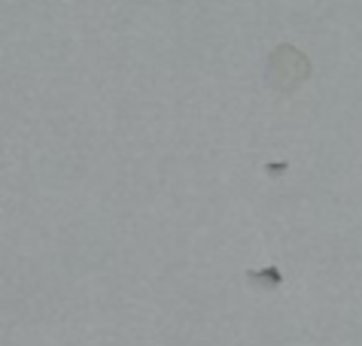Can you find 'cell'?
Returning <instances> with one entry per match:
<instances>
[{
  "label": "cell",
  "instance_id": "7a4b0ae2",
  "mask_svg": "<svg viewBox=\"0 0 362 346\" xmlns=\"http://www.w3.org/2000/svg\"><path fill=\"white\" fill-rule=\"evenodd\" d=\"M247 280L250 282H262L265 289H277L280 282H284V273H280L277 264H271V268H265V270H250Z\"/></svg>",
  "mask_w": 362,
  "mask_h": 346
},
{
  "label": "cell",
  "instance_id": "6da1fadb",
  "mask_svg": "<svg viewBox=\"0 0 362 346\" xmlns=\"http://www.w3.org/2000/svg\"><path fill=\"white\" fill-rule=\"evenodd\" d=\"M310 76V61L298 52L296 46L280 43L274 49V55L268 61V83L277 91H293Z\"/></svg>",
  "mask_w": 362,
  "mask_h": 346
}]
</instances>
